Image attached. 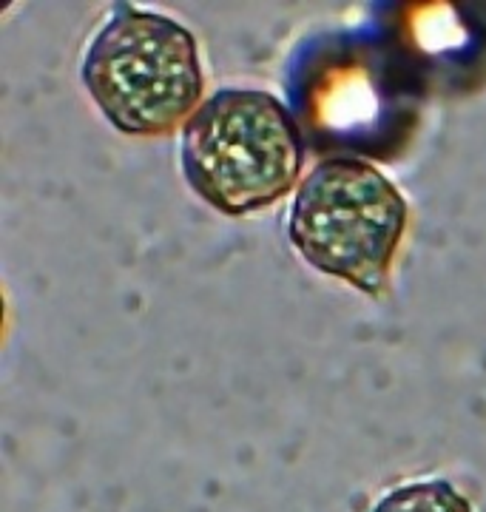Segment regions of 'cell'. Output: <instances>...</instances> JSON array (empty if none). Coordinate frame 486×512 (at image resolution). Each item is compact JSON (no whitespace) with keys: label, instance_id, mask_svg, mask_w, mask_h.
<instances>
[{"label":"cell","instance_id":"cell-1","mask_svg":"<svg viewBox=\"0 0 486 512\" xmlns=\"http://www.w3.org/2000/svg\"><path fill=\"white\" fill-rule=\"evenodd\" d=\"M182 174L219 214L262 211L293 191L305 143L293 114L262 89L211 94L182 126Z\"/></svg>","mask_w":486,"mask_h":512},{"label":"cell","instance_id":"cell-2","mask_svg":"<svg viewBox=\"0 0 486 512\" xmlns=\"http://www.w3.org/2000/svg\"><path fill=\"white\" fill-rule=\"evenodd\" d=\"M80 74L108 123L131 137H160L188 123L205 94L194 35L134 6H120L106 20Z\"/></svg>","mask_w":486,"mask_h":512},{"label":"cell","instance_id":"cell-3","mask_svg":"<svg viewBox=\"0 0 486 512\" xmlns=\"http://www.w3.org/2000/svg\"><path fill=\"white\" fill-rule=\"evenodd\" d=\"M410 208L376 165L333 157L313 165L288 214V237L310 268L384 296Z\"/></svg>","mask_w":486,"mask_h":512},{"label":"cell","instance_id":"cell-4","mask_svg":"<svg viewBox=\"0 0 486 512\" xmlns=\"http://www.w3.org/2000/svg\"><path fill=\"white\" fill-rule=\"evenodd\" d=\"M373 512H475L467 495L455 490L450 481H413L384 495Z\"/></svg>","mask_w":486,"mask_h":512}]
</instances>
